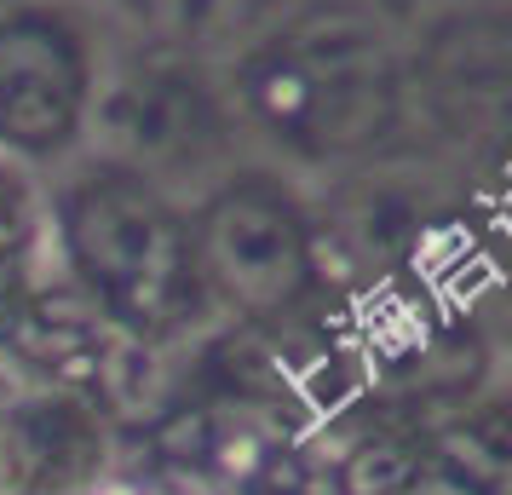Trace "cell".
<instances>
[{"label": "cell", "mask_w": 512, "mask_h": 495, "mask_svg": "<svg viewBox=\"0 0 512 495\" xmlns=\"http://www.w3.org/2000/svg\"><path fill=\"white\" fill-rule=\"evenodd\" d=\"M0 455H6V449H0Z\"/></svg>", "instance_id": "1"}]
</instances>
